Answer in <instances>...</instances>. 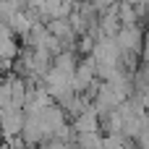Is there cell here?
Returning <instances> with one entry per match:
<instances>
[{"instance_id":"cell-6","label":"cell","mask_w":149,"mask_h":149,"mask_svg":"<svg viewBox=\"0 0 149 149\" xmlns=\"http://www.w3.org/2000/svg\"><path fill=\"white\" fill-rule=\"evenodd\" d=\"M102 149H128V147H126L123 136H107V139H105V147H102Z\"/></svg>"},{"instance_id":"cell-4","label":"cell","mask_w":149,"mask_h":149,"mask_svg":"<svg viewBox=\"0 0 149 149\" xmlns=\"http://www.w3.org/2000/svg\"><path fill=\"white\" fill-rule=\"evenodd\" d=\"M47 29H50V34H52L55 39H60L63 45H68V42L73 39V34H76L68 18H58V21H50V24H47Z\"/></svg>"},{"instance_id":"cell-1","label":"cell","mask_w":149,"mask_h":149,"mask_svg":"<svg viewBox=\"0 0 149 149\" xmlns=\"http://www.w3.org/2000/svg\"><path fill=\"white\" fill-rule=\"evenodd\" d=\"M115 42H118V47H120L123 55H136V52L144 50V31H141L139 24L120 26V31L115 34Z\"/></svg>"},{"instance_id":"cell-2","label":"cell","mask_w":149,"mask_h":149,"mask_svg":"<svg viewBox=\"0 0 149 149\" xmlns=\"http://www.w3.org/2000/svg\"><path fill=\"white\" fill-rule=\"evenodd\" d=\"M94 81H97V65H94V60L89 58V60L79 63V68H76V73H73V94H81V92L92 89Z\"/></svg>"},{"instance_id":"cell-5","label":"cell","mask_w":149,"mask_h":149,"mask_svg":"<svg viewBox=\"0 0 149 149\" xmlns=\"http://www.w3.org/2000/svg\"><path fill=\"white\" fill-rule=\"evenodd\" d=\"M76 147L79 149H102L105 147V139L100 136V131L97 134H79L76 136Z\"/></svg>"},{"instance_id":"cell-3","label":"cell","mask_w":149,"mask_h":149,"mask_svg":"<svg viewBox=\"0 0 149 149\" xmlns=\"http://www.w3.org/2000/svg\"><path fill=\"white\" fill-rule=\"evenodd\" d=\"M73 128H76V134H97L100 131V113H97V107L89 105L81 115H76L73 118Z\"/></svg>"},{"instance_id":"cell-7","label":"cell","mask_w":149,"mask_h":149,"mask_svg":"<svg viewBox=\"0 0 149 149\" xmlns=\"http://www.w3.org/2000/svg\"><path fill=\"white\" fill-rule=\"evenodd\" d=\"M3 115H5V110L0 107V128H3Z\"/></svg>"}]
</instances>
